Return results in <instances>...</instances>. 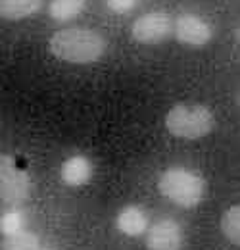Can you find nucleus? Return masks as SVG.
Instances as JSON below:
<instances>
[{"label":"nucleus","mask_w":240,"mask_h":250,"mask_svg":"<svg viewBox=\"0 0 240 250\" xmlns=\"http://www.w3.org/2000/svg\"><path fill=\"white\" fill-rule=\"evenodd\" d=\"M106 39L98 31L69 27L54 33L48 41L52 56L67 63H92L100 60L106 52Z\"/></svg>","instance_id":"f257e3e1"},{"label":"nucleus","mask_w":240,"mask_h":250,"mask_svg":"<svg viewBox=\"0 0 240 250\" xmlns=\"http://www.w3.org/2000/svg\"><path fill=\"white\" fill-rule=\"evenodd\" d=\"M206 187L200 173L182 166L167 167L158 179V190L180 208H196L206 196Z\"/></svg>","instance_id":"f03ea898"},{"label":"nucleus","mask_w":240,"mask_h":250,"mask_svg":"<svg viewBox=\"0 0 240 250\" xmlns=\"http://www.w3.org/2000/svg\"><path fill=\"white\" fill-rule=\"evenodd\" d=\"M165 127L177 139L196 141L213 131L215 118L204 104H175L165 116Z\"/></svg>","instance_id":"7ed1b4c3"},{"label":"nucleus","mask_w":240,"mask_h":250,"mask_svg":"<svg viewBox=\"0 0 240 250\" xmlns=\"http://www.w3.org/2000/svg\"><path fill=\"white\" fill-rule=\"evenodd\" d=\"M31 177L21 169L12 154H0V200L12 206L25 202L31 196Z\"/></svg>","instance_id":"20e7f679"},{"label":"nucleus","mask_w":240,"mask_h":250,"mask_svg":"<svg viewBox=\"0 0 240 250\" xmlns=\"http://www.w3.org/2000/svg\"><path fill=\"white\" fill-rule=\"evenodd\" d=\"M131 35L140 44H158L173 35V18L167 12H148L135 20Z\"/></svg>","instance_id":"39448f33"},{"label":"nucleus","mask_w":240,"mask_h":250,"mask_svg":"<svg viewBox=\"0 0 240 250\" xmlns=\"http://www.w3.org/2000/svg\"><path fill=\"white\" fill-rule=\"evenodd\" d=\"M173 35L180 44L200 48V46H206L211 41L213 29L204 18L184 12V14L177 16L173 21Z\"/></svg>","instance_id":"423d86ee"},{"label":"nucleus","mask_w":240,"mask_h":250,"mask_svg":"<svg viewBox=\"0 0 240 250\" xmlns=\"http://www.w3.org/2000/svg\"><path fill=\"white\" fill-rule=\"evenodd\" d=\"M146 250H180L184 243L182 227L179 221L171 218H161L148 225L144 233Z\"/></svg>","instance_id":"0eeeda50"},{"label":"nucleus","mask_w":240,"mask_h":250,"mask_svg":"<svg viewBox=\"0 0 240 250\" xmlns=\"http://www.w3.org/2000/svg\"><path fill=\"white\" fill-rule=\"evenodd\" d=\"M92 171H94V167H92V162L89 158L83 154H75L61 164L60 177L67 187H83L90 181Z\"/></svg>","instance_id":"6e6552de"},{"label":"nucleus","mask_w":240,"mask_h":250,"mask_svg":"<svg viewBox=\"0 0 240 250\" xmlns=\"http://www.w3.org/2000/svg\"><path fill=\"white\" fill-rule=\"evenodd\" d=\"M116 227L127 237H140L148 229V216L142 208L129 204L120 210V214L116 218Z\"/></svg>","instance_id":"1a4fd4ad"},{"label":"nucleus","mask_w":240,"mask_h":250,"mask_svg":"<svg viewBox=\"0 0 240 250\" xmlns=\"http://www.w3.org/2000/svg\"><path fill=\"white\" fill-rule=\"evenodd\" d=\"M42 8V0H0V18L20 21L31 18Z\"/></svg>","instance_id":"9d476101"},{"label":"nucleus","mask_w":240,"mask_h":250,"mask_svg":"<svg viewBox=\"0 0 240 250\" xmlns=\"http://www.w3.org/2000/svg\"><path fill=\"white\" fill-rule=\"evenodd\" d=\"M87 6V0H50L48 14L54 21L75 20Z\"/></svg>","instance_id":"9b49d317"},{"label":"nucleus","mask_w":240,"mask_h":250,"mask_svg":"<svg viewBox=\"0 0 240 250\" xmlns=\"http://www.w3.org/2000/svg\"><path fill=\"white\" fill-rule=\"evenodd\" d=\"M221 233L223 237L233 243V245H240V206L239 204H233L231 208H227L221 216Z\"/></svg>","instance_id":"f8f14e48"},{"label":"nucleus","mask_w":240,"mask_h":250,"mask_svg":"<svg viewBox=\"0 0 240 250\" xmlns=\"http://www.w3.org/2000/svg\"><path fill=\"white\" fill-rule=\"evenodd\" d=\"M39 249H40L39 237L35 233L27 231V229L4 237V241L0 245V250H39Z\"/></svg>","instance_id":"ddd939ff"},{"label":"nucleus","mask_w":240,"mask_h":250,"mask_svg":"<svg viewBox=\"0 0 240 250\" xmlns=\"http://www.w3.org/2000/svg\"><path fill=\"white\" fill-rule=\"evenodd\" d=\"M25 223H27L25 214L21 210H18V208H12V210H8V212H4L0 216V233L4 237L20 233V231L25 229Z\"/></svg>","instance_id":"4468645a"},{"label":"nucleus","mask_w":240,"mask_h":250,"mask_svg":"<svg viewBox=\"0 0 240 250\" xmlns=\"http://www.w3.org/2000/svg\"><path fill=\"white\" fill-rule=\"evenodd\" d=\"M137 2L139 0H106L108 8L114 14H127V12H131L137 6Z\"/></svg>","instance_id":"2eb2a0df"},{"label":"nucleus","mask_w":240,"mask_h":250,"mask_svg":"<svg viewBox=\"0 0 240 250\" xmlns=\"http://www.w3.org/2000/svg\"><path fill=\"white\" fill-rule=\"evenodd\" d=\"M39 250H54V249H42V247H40V249H39Z\"/></svg>","instance_id":"dca6fc26"}]
</instances>
